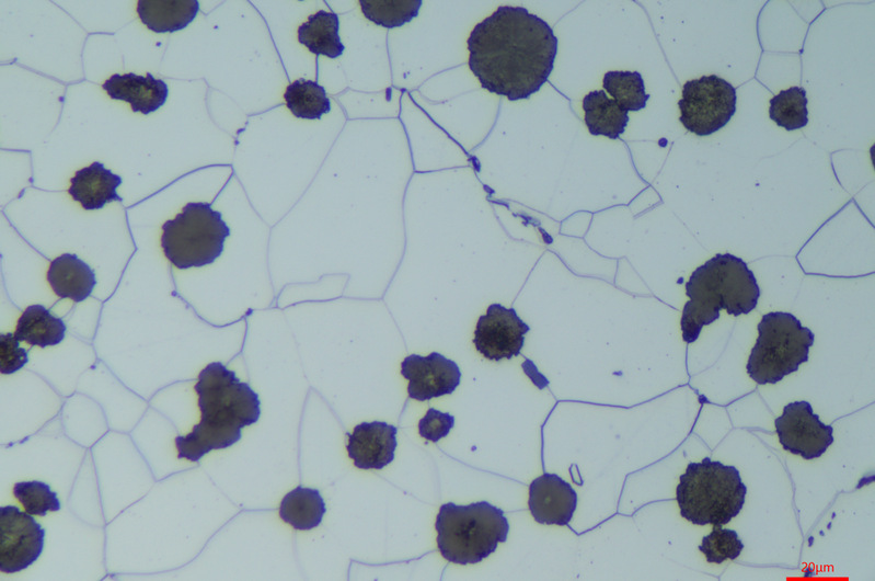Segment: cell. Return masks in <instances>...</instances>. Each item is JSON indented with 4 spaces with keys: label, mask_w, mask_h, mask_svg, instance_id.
Segmentation results:
<instances>
[{
    "label": "cell",
    "mask_w": 875,
    "mask_h": 581,
    "mask_svg": "<svg viewBox=\"0 0 875 581\" xmlns=\"http://www.w3.org/2000/svg\"><path fill=\"white\" fill-rule=\"evenodd\" d=\"M469 68L481 87L509 101L529 99L548 81L559 41L526 8L500 5L468 38Z\"/></svg>",
    "instance_id": "obj_1"
},
{
    "label": "cell",
    "mask_w": 875,
    "mask_h": 581,
    "mask_svg": "<svg viewBox=\"0 0 875 581\" xmlns=\"http://www.w3.org/2000/svg\"><path fill=\"white\" fill-rule=\"evenodd\" d=\"M194 390L200 421L188 434L175 437L179 459L198 462L212 449L230 447L241 438V429L260 419L258 395L220 362L200 371Z\"/></svg>",
    "instance_id": "obj_2"
},
{
    "label": "cell",
    "mask_w": 875,
    "mask_h": 581,
    "mask_svg": "<svg viewBox=\"0 0 875 581\" xmlns=\"http://www.w3.org/2000/svg\"><path fill=\"white\" fill-rule=\"evenodd\" d=\"M686 301L681 314V333L686 343L695 342L704 326L719 318L722 309L738 317L752 311L760 287L747 263L730 253H717L698 266L684 285Z\"/></svg>",
    "instance_id": "obj_3"
},
{
    "label": "cell",
    "mask_w": 875,
    "mask_h": 581,
    "mask_svg": "<svg viewBox=\"0 0 875 581\" xmlns=\"http://www.w3.org/2000/svg\"><path fill=\"white\" fill-rule=\"evenodd\" d=\"M747 494L735 466L704 457L680 475L676 501L683 519L695 525H725L741 511Z\"/></svg>",
    "instance_id": "obj_4"
},
{
    "label": "cell",
    "mask_w": 875,
    "mask_h": 581,
    "mask_svg": "<svg viewBox=\"0 0 875 581\" xmlns=\"http://www.w3.org/2000/svg\"><path fill=\"white\" fill-rule=\"evenodd\" d=\"M437 546L441 556L458 565L477 563L507 540L509 524L499 508L487 501L440 506L436 516Z\"/></svg>",
    "instance_id": "obj_5"
},
{
    "label": "cell",
    "mask_w": 875,
    "mask_h": 581,
    "mask_svg": "<svg viewBox=\"0 0 875 581\" xmlns=\"http://www.w3.org/2000/svg\"><path fill=\"white\" fill-rule=\"evenodd\" d=\"M758 338L746 364L758 385L776 384L808 361L815 334L794 315L771 311L758 324Z\"/></svg>",
    "instance_id": "obj_6"
},
{
    "label": "cell",
    "mask_w": 875,
    "mask_h": 581,
    "mask_svg": "<svg viewBox=\"0 0 875 581\" xmlns=\"http://www.w3.org/2000/svg\"><path fill=\"white\" fill-rule=\"evenodd\" d=\"M230 228L211 204L189 202L162 225L161 247L180 270L214 263L222 253Z\"/></svg>",
    "instance_id": "obj_7"
},
{
    "label": "cell",
    "mask_w": 875,
    "mask_h": 581,
    "mask_svg": "<svg viewBox=\"0 0 875 581\" xmlns=\"http://www.w3.org/2000/svg\"><path fill=\"white\" fill-rule=\"evenodd\" d=\"M736 100V89L716 75L688 80L678 101L679 121L690 133L711 135L730 121Z\"/></svg>",
    "instance_id": "obj_8"
},
{
    "label": "cell",
    "mask_w": 875,
    "mask_h": 581,
    "mask_svg": "<svg viewBox=\"0 0 875 581\" xmlns=\"http://www.w3.org/2000/svg\"><path fill=\"white\" fill-rule=\"evenodd\" d=\"M783 449L810 460L820 457L833 443V428L825 424L806 400L790 402L774 421Z\"/></svg>",
    "instance_id": "obj_9"
},
{
    "label": "cell",
    "mask_w": 875,
    "mask_h": 581,
    "mask_svg": "<svg viewBox=\"0 0 875 581\" xmlns=\"http://www.w3.org/2000/svg\"><path fill=\"white\" fill-rule=\"evenodd\" d=\"M45 529L18 506L0 509V570L22 571L35 562L44 548Z\"/></svg>",
    "instance_id": "obj_10"
},
{
    "label": "cell",
    "mask_w": 875,
    "mask_h": 581,
    "mask_svg": "<svg viewBox=\"0 0 875 581\" xmlns=\"http://www.w3.org/2000/svg\"><path fill=\"white\" fill-rule=\"evenodd\" d=\"M530 327L522 321L514 308L492 304L486 314L479 317L473 343L487 360L499 362L518 356Z\"/></svg>",
    "instance_id": "obj_11"
},
{
    "label": "cell",
    "mask_w": 875,
    "mask_h": 581,
    "mask_svg": "<svg viewBox=\"0 0 875 581\" xmlns=\"http://www.w3.org/2000/svg\"><path fill=\"white\" fill-rule=\"evenodd\" d=\"M401 375L408 380L407 394L417 401L452 394L461 380L458 364L438 352L426 356L411 354L401 363Z\"/></svg>",
    "instance_id": "obj_12"
},
{
    "label": "cell",
    "mask_w": 875,
    "mask_h": 581,
    "mask_svg": "<svg viewBox=\"0 0 875 581\" xmlns=\"http://www.w3.org/2000/svg\"><path fill=\"white\" fill-rule=\"evenodd\" d=\"M529 511L540 524L566 526L577 508V492L556 474H543L529 485Z\"/></svg>",
    "instance_id": "obj_13"
},
{
    "label": "cell",
    "mask_w": 875,
    "mask_h": 581,
    "mask_svg": "<svg viewBox=\"0 0 875 581\" xmlns=\"http://www.w3.org/2000/svg\"><path fill=\"white\" fill-rule=\"evenodd\" d=\"M398 429L382 421L361 422L348 435V456L360 469H381L394 459Z\"/></svg>",
    "instance_id": "obj_14"
},
{
    "label": "cell",
    "mask_w": 875,
    "mask_h": 581,
    "mask_svg": "<svg viewBox=\"0 0 875 581\" xmlns=\"http://www.w3.org/2000/svg\"><path fill=\"white\" fill-rule=\"evenodd\" d=\"M102 88L111 99L125 101L133 112L143 115L160 109L169 95L166 83L150 72L146 76L134 72L114 73L104 81Z\"/></svg>",
    "instance_id": "obj_15"
},
{
    "label": "cell",
    "mask_w": 875,
    "mask_h": 581,
    "mask_svg": "<svg viewBox=\"0 0 875 581\" xmlns=\"http://www.w3.org/2000/svg\"><path fill=\"white\" fill-rule=\"evenodd\" d=\"M122 178L101 162L78 170L70 179L68 193L85 210L101 209L111 202H123L117 193Z\"/></svg>",
    "instance_id": "obj_16"
},
{
    "label": "cell",
    "mask_w": 875,
    "mask_h": 581,
    "mask_svg": "<svg viewBox=\"0 0 875 581\" xmlns=\"http://www.w3.org/2000/svg\"><path fill=\"white\" fill-rule=\"evenodd\" d=\"M46 280L59 298H69L74 303L87 299L96 285L94 271L71 253H64L50 262Z\"/></svg>",
    "instance_id": "obj_17"
},
{
    "label": "cell",
    "mask_w": 875,
    "mask_h": 581,
    "mask_svg": "<svg viewBox=\"0 0 875 581\" xmlns=\"http://www.w3.org/2000/svg\"><path fill=\"white\" fill-rule=\"evenodd\" d=\"M584 121L594 136L618 139L625 130L629 114L605 90H594L583 99Z\"/></svg>",
    "instance_id": "obj_18"
},
{
    "label": "cell",
    "mask_w": 875,
    "mask_h": 581,
    "mask_svg": "<svg viewBox=\"0 0 875 581\" xmlns=\"http://www.w3.org/2000/svg\"><path fill=\"white\" fill-rule=\"evenodd\" d=\"M61 318L50 314L43 305L27 306L19 317L14 335L19 341L39 348L59 344L66 335Z\"/></svg>",
    "instance_id": "obj_19"
},
{
    "label": "cell",
    "mask_w": 875,
    "mask_h": 581,
    "mask_svg": "<svg viewBox=\"0 0 875 581\" xmlns=\"http://www.w3.org/2000/svg\"><path fill=\"white\" fill-rule=\"evenodd\" d=\"M199 10L198 1H139L140 21L156 33H173L186 27Z\"/></svg>",
    "instance_id": "obj_20"
},
{
    "label": "cell",
    "mask_w": 875,
    "mask_h": 581,
    "mask_svg": "<svg viewBox=\"0 0 875 581\" xmlns=\"http://www.w3.org/2000/svg\"><path fill=\"white\" fill-rule=\"evenodd\" d=\"M338 29L336 13L319 10L298 27V41L315 55L336 58L345 49Z\"/></svg>",
    "instance_id": "obj_21"
},
{
    "label": "cell",
    "mask_w": 875,
    "mask_h": 581,
    "mask_svg": "<svg viewBox=\"0 0 875 581\" xmlns=\"http://www.w3.org/2000/svg\"><path fill=\"white\" fill-rule=\"evenodd\" d=\"M325 512V503L319 490L301 486L289 491L279 506L280 519L299 531L319 526Z\"/></svg>",
    "instance_id": "obj_22"
},
{
    "label": "cell",
    "mask_w": 875,
    "mask_h": 581,
    "mask_svg": "<svg viewBox=\"0 0 875 581\" xmlns=\"http://www.w3.org/2000/svg\"><path fill=\"white\" fill-rule=\"evenodd\" d=\"M284 99L288 110L298 118L320 119L331 111L325 89L312 80H295L286 88Z\"/></svg>",
    "instance_id": "obj_23"
},
{
    "label": "cell",
    "mask_w": 875,
    "mask_h": 581,
    "mask_svg": "<svg viewBox=\"0 0 875 581\" xmlns=\"http://www.w3.org/2000/svg\"><path fill=\"white\" fill-rule=\"evenodd\" d=\"M602 87L626 112L644 109L649 99V94L645 92L643 77L638 71H607L602 79Z\"/></svg>",
    "instance_id": "obj_24"
},
{
    "label": "cell",
    "mask_w": 875,
    "mask_h": 581,
    "mask_svg": "<svg viewBox=\"0 0 875 581\" xmlns=\"http://www.w3.org/2000/svg\"><path fill=\"white\" fill-rule=\"evenodd\" d=\"M808 99L802 87L781 90L770 99L769 117L786 130H796L808 124Z\"/></svg>",
    "instance_id": "obj_25"
},
{
    "label": "cell",
    "mask_w": 875,
    "mask_h": 581,
    "mask_svg": "<svg viewBox=\"0 0 875 581\" xmlns=\"http://www.w3.org/2000/svg\"><path fill=\"white\" fill-rule=\"evenodd\" d=\"M361 12L371 22L387 29L404 25L418 15L422 1H359Z\"/></svg>",
    "instance_id": "obj_26"
},
{
    "label": "cell",
    "mask_w": 875,
    "mask_h": 581,
    "mask_svg": "<svg viewBox=\"0 0 875 581\" xmlns=\"http://www.w3.org/2000/svg\"><path fill=\"white\" fill-rule=\"evenodd\" d=\"M15 499L22 504L25 512L31 515L45 516L48 511L60 510L57 493L49 485L43 481H21L13 487Z\"/></svg>",
    "instance_id": "obj_27"
},
{
    "label": "cell",
    "mask_w": 875,
    "mask_h": 581,
    "mask_svg": "<svg viewBox=\"0 0 875 581\" xmlns=\"http://www.w3.org/2000/svg\"><path fill=\"white\" fill-rule=\"evenodd\" d=\"M744 549V544L734 529L722 528L713 525L712 532L702 537L699 550L711 563H722L725 560H735Z\"/></svg>",
    "instance_id": "obj_28"
},
{
    "label": "cell",
    "mask_w": 875,
    "mask_h": 581,
    "mask_svg": "<svg viewBox=\"0 0 875 581\" xmlns=\"http://www.w3.org/2000/svg\"><path fill=\"white\" fill-rule=\"evenodd\" d=\"M453 426L452 414L429 408L418 422V433L423 438L436 443L446 437Z\"/></svg>",
    "instance_id": "obj_29"
},
{
    "label": "cell",
    "mask_w": 875,
    "mask_h": 581,
    "mask_svg": "<svg viewBox=\"0 0 875 581\" xmlns=\"http://www.w3.org/2000/svg\"><path fill=\"white\" fill-rule=\"evenodd\" d=\"M28 362L27 351L20 346L14 333L0 334V373L13 374Z\"/></svg>",
    "instance_id": "obj_30"
}]
</instances>
